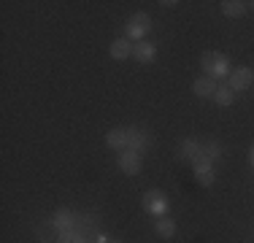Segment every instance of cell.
<instances>
[{
	"mask_svg": "<svg viewBox=\"0 0 254 243\" xmlns=\"http://www.w3.org/2000/svg\"><path fill=\"white\" fill-rule=\"evenodd\" d=\"M203 70H205V76L208 78H225L227 73H230V57L227 54H222V52H208V54H203Z\"/></svg>",
	"mask_w": 254,
	"mask_h": 243,
	"instance_id": "1",
	"label": "cell"
},
{
	"mask_svg": "<svg viewBox=\"0 0 254 243\" xmlns=\"http://www.w3.org/2000/svg\"><path fill=\"white\" fill-rule=\"evenodd\" d=\"M152 30V16L146 14V11H135V14L130 16V22L125 24V33L130 35V38H146V33Z\"/></svg>",
	"mask_w": 254,
	"mask_h": 243,
	"instance_id": "2",
	"label": "cell"
},
{
	"mask_svg": "<svg viewBox=\"0 0 254 243\" xmlns=\"http://www.w3.org/2000/svg\"><path fill=\"white\" fill-rule=\"evenodd\" d=\"M143 208L160 219V216L168 214V197H165L160 189H149L146 194H143Z\"/></svg>",
	"mask_w": 254,
	"mask_h": 243,
	"instance_id": "3",
	"label": "cell"
},
{
	"mask_svg": "<svg viewBox=\"0 0 254 243\" xmlns=\"http://www.w3.org/2000/svg\"><path fill=\"white\" fill-rule=\"evenodd\" d=\"M252 84H254V70L252 68H235L227 87L233 89V92H244V89H249Z\"/></svg>",
	"mask_w": 254,
	"mask_h": 243,
	"instance_id": "4",
	"label": "cell"
},
{
	"mask_svg": "<svg viewBox=\"0 0 254 243\" xmlns=\"http://www.w3.org/2000/svg\"><path fill=\"white\" fill-rule=\"evenodd\" d=\"M119 170H125L127 176H138L141 173V154H135V151L125 149L122 154H119Z\"/></svg>",
	"mask_w": 254,
	"mask_h": 243,
	"instance_id": "5",
	"label": "cell"
},
{
	"mask_svg": "<svg viewBox=\"0 0 254 243\" xmlns=\"http://www.w3.org/2000/svg\"><path fill=\"white\" fill-rule=\"evenodd\" d=\"M127 130H130V138H127V149H130V151H135V154H141L143 149H149V143H152L149 132L135 130V127H127Z\"/></svg>",
	"mask_w": 254,
	"mask_h": 243,
	"instance_id": "6",
	"label": "cell"
},
{
	"mask_svg": "<svg viewBox=\"0 0 254 243\" xmlns=\"http://www.w3.org/2000/svg\"><path fill=\"white\" fill-rule=\"evenodd\" d=\"M132 57H135L141 65H149V62H154L157 49H154V44H149V41H138V44L132 46Z\"/></svg>",
	"mask_w": 254,
	"mask_h": 243,
	"instance_id": "7",
	"label": "cell"
},
{
	"mask_svg": "<svg viewBox=\"0 0 254 243\" xmlns=\"http://www.w3.org/2000/svg\"><path fill=\"white\" fill-rule=\"evenodd\" d=\"M127 138H130V130H127V127H114V130H108L106 143L111 146V149H117V151H125L127 149Z\"/></svg>",
	"mask_w": 254,
	"mask_h": 243,
	"instance_id": "8",
	"label": "cell"
},
{
	"mask_svg": "<svg viewBox=\"0 0 254 243\" xmlns=\"http://www.w3.org/2000/svg\"><path fill=\"white\" fill-rule=\"evenodd\" d=\"M195 179H197V184H200V186H211V184H214L216 173H214V168H211V162H205V160L195 162Z\"/></svg>",
	"mask_w": 254,
	"mask_h": 243,
	"instance_id": "9",
	"label": "cell"
},
{
	"mask_svg": "<svg viewBox=\"0 0 254 243\" xmlns=\"http://www.w3.org/2000/svg\"><path fill=\"white\" fill-rule=\"evenodd\" d=\"M216 81L214 78H208V76H200V78H195V84H192V92H195L197 97H214L216 95Z\"/></svg>",
	"mask_w": 254,
	"mask_h": 243,
	"instance_id": "10",
	"label": "cell"
},
{
	"mask_svg": "<svg viewBox=\"0 0 254 243\" xmlns=\"http://www.w3.org/2000/svg\"><path fill=\"white\" fill-rule=\"evenodd\" d=\"M222 14L230 16V19H238V16L246 14V8H249V3H244V0H222Z\"/></svg>",
	"mask_w": 254,
	"mask_h": 243,
	"instance_id": "11",
	"label": "cell"
},
{
	"mask_svg": "<svg viewBox=\"0 0 254 243\" xmlns=\"http://www.w3.org/2000/svg\"><path fill=\"white\" fill-rule=\"evenodd\" d=\"M52 227H57L60 233H70V227H73V214H70L68 208L54 211V216H52Z\"/></svg>",
	"mask_w": 254,
	"mask_h": 243,
	"instance_id": "12",
	"label": "cell"
},
{
	"mask_svg": "<svg viewBox=\"0 0 254 243\" xmlns=\"http://www.w3.org/2000/svg\"><path fill=\"white\" fill-rule=\"evenodd\" d=\"M108 54H111L114 60H127V57H132L130 41H127V38H117L111 46H108Z\"/></svg>",
	"mask_w": 254,
	"mask_h": 243,
	"instance_id": "13",
	"label": "cell"
},
{
	"mask_svg": "<svg viewBox=\"0 0 254 243\" xmlns=\"http://www.w3.org/2000/svg\"><path fill=\"white\" fill-rule=\"evenodd\" d=\"M154 230H157V235H160V238H173V235H176V222H173V219H168V216H160L154 222Z\"/></svg>",
	"mask_w": 254,
	"mask_h": 243,
	"instance_id": "14",
	"label": "cell"
},
{
	"mask_svg": "<svg viewBox=\"0 0 254 243\" xmlns=\"http://www.w3.org/2000/svg\"><path fill=\"white\" fill-rule=\"evenodd\" d=\"M181 157H184V160L197 162L203 157V146L195 143V141H184V143H181Z\"/></svg>",
	"mask_w": 254,
	"mask_h": 243,
	"instance_id": "15",
	"label": "cell"
},
{
	"mask_svg": "<svg viewBox=\"0 0 254 243\" xmlns=\"http://www.w3.org/2000/svg\"><path fill=\"white\" fill-rule=\"evenodd\" d=\"M214 100H216V106L227 108V106H233V103H235V92L230 87H219V89H216V95H214Z\"/></svg>",
	"mask_w": 254,
	"mask_h": 243,
	"instance_id": "16",
	"label": "cell"
},
{
	"mask_svg": "<svg viewBox=\"0 0 254 243\" xmlns=\"http://www.w3.org/2000/svg\"><path fill=\"white\" fill-rule=\"evenodd\" d=\"M219 154H222V146L216 143V141L203 143V157H200V160H205V162H214V160H219Z\"/></svg>",
	"mask_w": 254,
	"mask_h": 243,
	"instance_id": "17",
	"label": "cell"
},
{
	"mask_svg": "<svg viewBox=\"0 0 254 243\" xmlns=\"http://www.w3.org/2000/svg\"><path fill=\"white\" fill-rule=\"evenodd\" d=\"M60 243H87V241H84L78 233H73V230H70V233H63V235H60Z\"/></svg>",
	"mask_w": 254,
	"mask_h": 243,
	"instance_id": "18",
	"label": "cell"
},
{
	"mask_svg": "<svg viewBox=\"0 0 254 243\" xmlns=\"http://www.w3.org/2000/svg\"><path fill=\"white\" fill-rule=\"evenodd\" d=\"M160 5H165V8H173V5H179V0H162Z\"/></svg>",
	"mask_w": 254,
	"mask_h": 243,
	"instance_id": "19",
	"label": "cell"
},
{
	"mask_svg": "<svg viewBox=\"0 0 254 243\" xmlns=\"http://www.w3.org/2000/svg\"><path fill=\"white\" fill-rule=\"evenodd\" d=\"M249 160H252V165H254V146H252V151H249Z\"/></svg>",
	"mask_w": 254,
	"mask_h": 243,
	"instance_id": "20",
	"label": "cell"
},
{
	"mask_svg": "<svg viewBox=\"0 0 254 243\" xmlns=\"http://www.w3.org/2000/svg\"><path fill=\"white\" fill-rule=\"evenodd\" d=\"M249 5H252V8H254V3H249Z\"/></svg>",
	"mask_w": 254,
	"mask_h": 243,
	"instance_id": "21",
	"label": "cell"
}]
</instances>
